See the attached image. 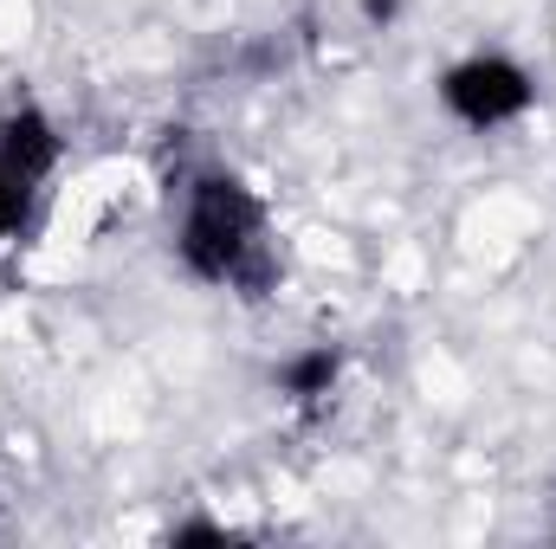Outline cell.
Listing matches in <instances>:
<instances>
[{"label":"cell","instance_id":"6da1fadb","mask_svg":"<svg viewBox=\"0 0 556 549\" xmlns=\"http://www.w3.org/2000/svg\"><path fill=\"white\" fill-rule=\"evenodd\" d=\"M175 253H181V266L194 278L233 284L247 297L273 291V278H278V259L266 246V214L247 194V181H233V175H194Z\"/></svg>","mask_w":556,"mask_h":549},{"label":"cell","instance_id":"7a4b0ae2","mask_svg":"<svg viewBox=\"0 0 556 549\" xmlns=\"http://www.w3.org/2000/svg\"><path fill=\"white\" fill-rule=\"evenodd\" d=\"M531 98H538L531 72H525L518 59H505V52H472V59H459V65L440 78V104H446L466 130L518 124V117L531 111Z\"/></svg>","mask_w":556,"mask_h":549},{"label":"cell","instance_id":"3957f363","mask_svg":"<svg viewBox=\"0 0 556 549\" xmlns=\"http://www.w3.org/2000/svg\"><path fill=\"white\" fill-rule=\"evenodd\" d=\"M0 162L20 175V181H46L52 175V162H59V137H52V124H46V111H13L7 124H0Z\"/></svg>","mask_w":556,"mask_h":549},{"label":"cell","instance_id":"277c9868","mask_svg":"<svg viewBox=\"0 0 556 549\" xmlns=\"http://www.w3.org/2000/svg\"><path fill=\"white\" fill-rule=\"evenodd\" d=\"M330 382H337V349H304L278 369V388L291 401H317V395H330Z\"/></svg>","mask_w":556,"mask_h":549},{"label":"cell","instance_id":"5b68a950","mask_svg":"<svg viewBox=\"0 0 556 549\" xmlns=\"http://www.w3.org/2000/svg\"><path fill=\"white\" fill-rule=\"evenodd\" d=\"M26 214H33V181H20V175L0 162V240H7V233H20V227H26Z\"/></svg>","mask_w":556,"mask_h":549},{"label":"cell","instance_id":"8992f818","mask_svg":"<svg viewBox=\"0 0 556 549\" xmlns=\"http://www.w3.org/2000/svg\"><path fill=\"white\" fill-rule=\"evenodd\" d=\"M395 13H402V0H363V20H369V26H389Z\"/></svg>","mask_w":556,"mask_h":549}]
</instances>
